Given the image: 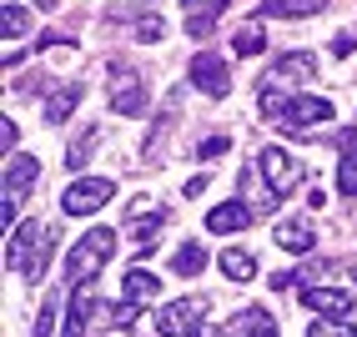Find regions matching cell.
Returning <instances> with one entry per match:
<instances>
[{
  "instance_id": "e0dca14e",
  "label": "cell",
  "mask_w": 357,
  "mask_h": 337,
  "mask_svg": "<svg viewBox=\"0 0 357 337\" xmlns=\"http://www.w3.org/2000/svg\"><path fill=\"white\" fill-rule=\"evenodd\" d=\"M26 31H31V10H26V6H15V0H6V6H0V40L15 45Z\"/></svg>"
},
{
  "instance_id": "5b68a950",
  "label": "cell",
  "mask_w": 357,
  "mask_h": 337,
  "mask_svg": "<svg viewBox=\"0 0 357 337\" xmlns=\"http://www.w3.org/2000/svg\"><path fill=\"white\" fill-rule=\"evenodd\" d=\"M257 177L267 181V191L282 202V197H292V191L302 186V166L282 151V147H261V156H257Z\"/></svg>"
},
{
  "instance_id": "603a6c76",
  "label": "cell",
  "mask_w": 357,
  "mask_h": 337,
  "mask_svg": "<svg viewBox=\"0 0 357 337\" xmlns=\"http://www.w3.org/2000/svg\"><path fill=\"white\" fill-rule=\"evenodd\" d=\"M131 36H136L141 45H156V40L166 36V20H161L156 10H146V15H141V20H136V26H131Z\"/></svg>"
},
{
  "instance_id": "484cf974",
  "label": "cell",
  "mask_w": 357,
  "mask_h": 337,
  "mask_svg": "<svg viewBox=\"0 0 357 337\" xmlns=\"http://www.w3.org/2000/svg\"><path fill=\"white\" fill-rule=\"evenodd\" d=\"M337 191L342 197H357V151L342 156V166H337Z\"/></svg>"
},
{
  "instance_id": "9c48e42d",
  "label": "cell",
  "mask_w": 357,
  "mask_h": 337,
  "mask_svg": "<svg viewBox=\"0 0 357 337\" xmlns=\"http://www.w3.org/2000/svg\"><path fill=\"white\" fill-rule=\"evenodd\" d=\"M327 116H332V101H327V96H292L287 111H282V126H287V131H302V126L327 121Z\"/></svg>"
},
{
  "instance_id": "277c9868",
  "label": "cell",
  "mask_w": 357,
  "mask_h": 337,
  "mask_svg": "<svg viewBox=\"0 0 357 337\" xmlns=\"http://www.w3.org/2000/svg\"><path fill=\"white\" fill-rule=\"evenodd\" d=\"M206 312H211V302H206L202 292L176 297L172 307H161V312H156V332H161V337H197V327H202Z\"/></svg>"
},
{
  "instance_id": "6da1fadb",
  "label": "cell",
  "mask_w": 357,
  "mask_h": 337,
  "mask_svg": "<svg viewBox=\"0 0 357 337\" xmlns=\"http://www.w3.org/2000/svg\"><path fill=\"white\" fill-rule=\"evenodd\" d=\"M56 247V232L45 227V222H20L15 237L6 242V267L20 272L26 282H40L45 277V252Z\"/></svg>"
},
{
  "instance_id": "83f0119b",
  "label": "cell",
  "mask_w": 357,
  "mask_h": 337,
  "mask_svg": "<svg viewBox=\"0 0 357 337\" xmlns=\"http://www.w3.org/2000/svg\"><path fill=\"white\" fill-rule=\"evenodd\" d=\"M136 317H141V297H126L121 307H116V312H111V322H116V327H121V332H126V327H131Z\"/></svg>"
},
{
  "instance_id": "3957f363",
  "label": "cell",
  "mask_w": 357,
  "mask_h": 337,
  "mask_svg": "<svg viewBox=\"0 0 357 337\" xmlns=\"http://www.w3.org/2000/svg\"><path fill=\"white\" fill-rule=\"evenodd\" d=\"M151 96H146V81H141V70H131L126 61L111 66V111L116 116H146Z\"/></svg>"
},
{
  "instance_id": "4316f807",
  "label": "cell",
  "mask_w": 357,
  "mask_h": 337,
  "mask_svg": "<svg viewBox=\"0 0 357 337\" xmlns=\"http://www.w3.org/2000/svg\"><path fill=\"white\" fill-rule=\"evenodd\" d=\"M20 202H26V197H15V191H0V227H15L20 222Z\"/></svg>"
},
{
  "instance_id": "d6a6232c",
  "label": "cell",
  "mask_w": 357,
  "mask_h": 337,
  "mask_svg": "<svg viewBox=\"0 0 357 337\" xmlns=\"http://www.w3.org/2000/svg\"><path fill=\"white\" fill-rule=\"evenodd\" d=\"M211 26H217V15H192V20H186V31H192L197 40H202V36H206Z\"/></svg>"
},
{
  "instance_id": "30bf717a",
  "label": "cell",
  "mask_w": 357,
  "mask_h": 337,
  "mask_svg": "<svg viewBox=\"0 0 357 337\" xmlns=\"http://www.w3.org/2000/svg\"><path fill=\"white\" fill-rule=\"evenodd\" d=\"M252 216H257V207H247L242 197H236V202H222V207L206 211V232H211V237H231V232L252 227Z\"/></svg>"
},
{
  "instance_id": "ac0fdd59",
  "label": "cell",
  "mask_w": 357,
  "mask_h": 337,
  "mask_svg": "<svg viewBox=\"0 0 357 337\" xmlns=\"http://www.w3.org/2000/svg\"><path fill=\"white\" fill-rule=\"evenodd\" d=\"M222 272H227L231 282H252V277H257V257H252L247 247H227V252H222Z\"/></svg>"
},
{
  "instance_id": "ffe728a7",
  "label": "cell",
  "mask_w": 357,
  "mask_h": 337,
  "mask_svg": "<svg viewBox=\"0 0 357 337\" xmlns=\"http://www.w3.org/2000/svg\"><path fill=\"white\" fill-rule=\"evenodd\" d=\"M202 267H206L202 242H181V247H176V257H172V272H176V277H197Z\"/></svg>"
},
{
  "instance_id": "52a82bcc",
  "label": "cell",
  "mask_w": 357,
  "mask_h": 337,
  "mask_svg": "<svg viewBox=\"0 0 357 337\" xmlns=\"http://www.w3.org/2000/svg\"><path fill=\"white\" fill-rule=\"evenodd\" d=\"M111 197H116V181H106V177H76L66 186V197H61V211L66 216H91V211H101Z\"/></svg>"
},
{
  "instance_id": "1f68e13d",
  "label": "cell",
  "mask_w": 357,
  "mask_h": 337,
  "mask_svg": "<svg viewBox=\"0 0 357 337\" xmlns=\"http://www.w3.org/2000/svg\"><path fill=\"white\" fill-rule=\"evenodd\" d=\"M352 51H357V31H342L332 40V56H352Z\"/></svg>"
},
{
  "instance_id": "836d02e7",
  "label": "cell",
  "mask_w": 357,
  "mask_h": 337,
  "mask_svg": "<svg viewBox=\"0 0 357 337\" xmlns=\"http://www.w3.org/2000/svg\"><path fill=\"white\" fill-rule=\"evenodd\" d=\"M332 141H337V151H342V156H352V151H357V126H352V131H337Z\"/></svg>"
},
{
  "instance_id": "7402d4cb",
  "label": "cell",
  "mask_w": 357,
  "mask_h": 337,
  "mask_svg": "<svg viewBox=\"0 0 357 337\" xmlns=\"http://www.w3.org/2000/svg\"><path fill=\"white\" fill-rule=\"evenodd\" d=\"M91 151H96V126L76 131V141H70V151H66V166H70V172H81V166L91 161Z\"/></svg>"
},
{
  "instance_id": "5bb4252c",
  "label": "cell",
  "mask_w": 357,
  "mask_h": 337,
  "mask_svg": "<svg viewBox=\"0 0 357 337\" xmlns=\"http://www.w3.org/2000/svg\"><path fill=\"white\" fill-rule=\"evenodd\" d=\"M81 86L76 81H70V86H56V96H51V101H45V126H66L70 121V111H76L81 106Z\"/></svg>"
},
{
  "instance_id": "7c38bea8",
  "label": "cell",
  "mask_w": 357,
  "mask_h": 337,
  "mask_svg": "<svg viewBox=\"0 0 357 337\" xmlns=\"http://www.w3.org/2000/svg\"><path fill=\"white\" fill-rule=\"evenodd\" d=\"M227 332L231 337H277V322H272V312H261V307H242L227 322Z\"/></svg>"
},
{
  "instance_id": "f546056e",
  "label": "cell",
  "mask_w": 357,
  "mask_h": 337,
  "mask_svg": "<svg viewBox=\"0 0 357 337\" xmlns=\"http://www.w3.org/2000/svg\"><path fill=\"white\" fill-rule=\"evenodd\" d=\"M15 141H20V126L10 121V116H0V156H10Z\"/></svg>"
},
{
  "instance_id": "d6986e66",
  "label": "cell",
  "mask_w": 357,
  "mask_h": 337,
  "mask_svg": "<svg viewBox=\"0 0 357 337\" xmlns=\"http://www.w3.org/2000/svg\"><path fill=\"white\" fill-rule=\"evenodd\" d=\"M231 51L242 56V61H252V56L267 51V31H261V20H252V26H242V31L231 36Z\"/></svg>"
},
{
  "instance_id": "9a60e30c",
  "label": "cell",
  "mask_w": 357,
  "mask_h": 337,
  "mask_svg": "<svg viewBox=\"0 0 357 337\" xmlns=\"http://www.w3.org/2000/svg\"><path fill=\"white\" fill-rule=\"evenodd\" d=\"M272 237H277V247L292 252V257H307V252H312V227H307V222H277Z\"/></svg>"
},
{
  "instance_id": "44dd1931",
  "label": "cell",
  "mask_w": 357,
  "mask_h": 337,
  "mask_svg": "<svg viewBox=\"0 0 357 337\" xmlns=\"http://www.w3.org/2000/svg\"><path fill=\"white\" fill-rule=\"evenodd\" d=\"M121 292H126V297H141V302H146V297H156V292H161V282H156V277H151L146 267H131V272H126V282H121Z\"/></svg>"
},
{
  "instance_id": "f1b7e54d",
  "label": "cell",
  "mask_w": 357,
  "mask_h": 337,
  "mask_svg": "<svg viewBox=\"0 0 357 337\" xmlns=\"http://www.w3.org/2000/svg\"><path fill=\"white\" fill-rule=\"evenodd\" d=\"M181 10H186V15H222L227 0H181Z\"/></svg>"
},
{
  "instance_id": "8d00e7d4",
  "label": "cell",
  "mask_w": 357,
  "mask_h": 337,
  "mask_svg": "<svg viewBox=\"0 0 357 337\" xmlns=\"http://www.w3.org/2000/svg\"><path fill=\"white\" fill-rule=\"evenodd\" d=\"M197 337H231V332H227V327H211V322H202V327H197Z\"/></svg>"
},
{
  "instance_id": "d590c367",
  "label": "cell",
  "mask_w": 357,
  "mask_h": 337,
  "mask_svg": "<svg viewBox=\"0 0 357 337\" xmlns=\"http://www.w3.org/2000/svg\"><path fill=\"white\" fill-rule=\"evenodd\" d=\"M51 332H56V312L45 307V312H40V322H36V337H51Z\"/></svg>"
},
{
  "instance_id": "2e32d148",
  "label": "cell",
  "mask_w": 357,
  "mask_h": 337,
  "mask_svg": "<svg viewBox=\"0 0 357 337\" xmlns=\"http://www.w3.org/2000/svg\"><path fill=\"white\" fill-rule=\"evenodd\" d=\"M327 10V0H261V15H282V20H307Z\"/></svg>"
},
{
  "instance_id": "cb8c5ba5",
  "label": "cell",
  "mask_w": 357,
  "mask_h": 337,
  "mask_svg": "<svg viewBox=\"0 0 357 337\" xmlns=\"http://www.w3.org/2000/svg\"><path fill=\"white\" fill-rule=\"evenodd\" d=\"M307 337H357V327L347 317H317L312 327H307Z\"/></svg>"
},
{
  "instance_id": "8fae6325",
  "label": "cell",
  "mask_w": 357,
  "mask_h": 337,
  "mask_svg": "<svg viewBox=\"0 0 357 337\" xmlns=\"http://www.w3.org/2000/svg\"><path fill=\"white\" fill-rule=\"evenodd\" d=\"M312 312H322V317H347L352 312V292H342V287H332V282H322V287H307V292H297Z\"/></svg>"
},
{
  "instance_id": "8992f818",
  "label": "cell",
  "mask_w": 357,
  "mask_h": 337,
  "mask_svg": "<svg viewBox=\"0 0 357 337\" xmlns=\"http://www.w3.org/2000/svg\"><path fill=\"white\" fill-rule=\"evenodd\" d=\"M312 76H317V61L307 56V51H287V56H277V61H272V70L261 76V86H257V91H282V96H297L292 86L312 81Z\"/></svg>"
},
{
  "instance_id": "d4e9b609",
  "label": "cell",
  "mask_w": 357,
  "mask_h": 337,
  "mask_svg": "<svg viewBox=\"0 0 357 337\" xmlns=\"http://www.w3.org/2000/svg\"><path fill=\"white\" fill-rule=\"evenodd\" d=\"M161 222H166V211H141L136 222H131V237H136L141 247H146L151 237H156V227H161Z\"/></svg>"
},
{
  "instance_id": "e575fe53",
  "label": "cell",
  "mask_w": 357,
  "mask_h": 337,
  "mask_svg": "<svg viewBox=\"0 0 357 337\" xmlns=\"http://www.w3.org/2000/svg\"><path fill=\"white\" fill-rule=\"evenodd\" d=\"M61 337H86V317H76V312H70L66 327H61Z\"/></svg>"
},
{
  "instance_id": "7a4b0ae2",
  "label": "cell",
  "mask_w": 357,
  "mask_h": 337,
  "mask_svg": "<svg viewBox=\"0 0 357 337\" xmlns=\"http://www.w3.org/2000/svg\"><path fill=\"white\" fill-rule=\"evenodd\" d=\"M111 252H116V232H111V227H91L81 242L70 247V257H66V282H70V287H86V282L111 262Z\"/></svg>"
},
{
  "instance_id": "4fadbf2b",
  "label": "cell",
  "mask_w": 357,
  "mask_h": 337,
  "mask_svg": "<svg viewBox=\"0 0 357 337\" xmlns=\"http://www.w3.org/2000/svg\"><path fill=\"white\" fill-rule=\"evenodd\" d=\"M36 177H40V161L36 156H6V191L26 197V191L36 186Z\"/></svg>"
},
{
  "instance_id": "74e56055",
  "label": "cell",
  "mask_w": 357,
  "mask_h": 337,
  "mask_svg": "<svg viewBox=\"0 0 357 337\" xmlns=\"http://www.w3.org/2000/svg\"><path fill=\"white\" fill-rule=\"evenodd\" d=\"M36 6H40V10H51V6H61V0H36Z\"/></svg>"
},
{
  "instance_id": "4dcf8cb0",
  "label": "cell",
  "mask_w": 357,
  "mask_h": 337,
  "mask_svg": "<svg viewBox=\"0 0 357 337\" xmlns=\"http://www.w3.org/2000/svg\"><path fill=\"white\" fill-rule=\"evenodd\" d=\"M227 147H231V141H227V136H206V141H202V147H197V156H202V161H217V156H222Z\"/></svg>"
},
{
  "instance_id": "ba28073f",
  "label": "cell",
  "mask_w": 357,
  "mask_h": 337,
  "mask_svg": "<svg viewBox=\"0 0 357 337\" xmlns=\"http://www.w3.org/2000/svg\"><path fill=\"white\" fill-rule=\"evenodd\" d=\"M192 86H197L202 96H211V101H222V96L231 91L227 61H222L217 51H197V56H192Z\"/></svg>"
}]
</instances>
